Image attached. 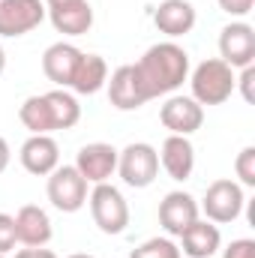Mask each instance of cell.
I'll use <instances>...</instances> for the list:
<instances>
[{
    "label": "cell",
    "instance_id": "25",
    "mask_svg": "<svg viewBox=\"0 0 255 258\" xmlns=\"http://www.w3.org/2000/svg\"><path fill=\"white\" fill-rule=\"evenodd\" d=\"M15 243H18V234H15V216L0 213V255L12 252Z\"/></svg>",
    "mask_w": 255,
    "mask_h": 258
},
{
    "label": "cell",
    "instance_id": "7",
    "mask_svg": "<svg viewBox=\"0 0 255 258\" xmlns=\"http://www.w3.org/2000/svg\"><path fill=\"white\" fill-rule=\"evenodd\" d=\"M45 21L42 0H0V36H24Z\"/></svg>",
    "mask_w": 255,
    "mask_h": 258
},
{
    "label": "cell",
    "instance_id": "1",
    "mask_svg": "<svg viewBox=\"0 0 255 258\" xmlns=\"http://www.w3.org/2000/svg\"><path fill=\"white\" fill-rule=\"evenodd\" d=\"M135 72L141 78L147 99L168 96L177 87H183V81L189 78V54L177 42H156L141 54Z\"/></svg>",
    "mask_w": 255,
    "mask_h": 258
},
{
    "label": "cell",
    "instance_id": "23",
    "mask_svg": "<svg viewBox=\"0 0 255 258\" xmlns=\"http://www.w3.org/2000/svg\"><path fill=\"white\" fill-rule=\"evenodd\" d=\"M129 258H180V249L171 237H150L132 249Z\"/></svg>",
    "mask_w": 255,
    "mask_h": 258
},
{
    "label": "cell",
    "instance_id": "26",
    "mask_svg": "<svg viewBox=\"0 0 255 258\" xmlns=\"http://www.w3.org/2000/svg\"><path fill=\"white\" fill-rule=\"evenodd\" d=\"M234 87H240V96L246 102H255V63L243 66L240 75H234Z\"/></svg>",
    "mask_w": 255,
    "mask_h": 258
},
{
    "label": "cell",
    "instance_id": "5",
    "mask_svg": "<svg viewBox=\"0 0 255 258\" xmlns=\"http://www.w3.org/2000/svg\"><path fill=\"white\" fill-rule=\"evenodd\" d=\"M243 207H246L243 186L234 183V180H228V177H222V180H213V183L207 186V192L201 198V207H198V210H204L207 222L228 225V222H234V219L243 213Z\"/></svg>",
    "mask_w": 255,
    "mask_h": 258
},
{
    "label": "cell",
    "instance_id": "2",
    "mask_svg": "<svg viewBox=\"0 0 255 258\" xmlns=\"http://www.w3.org/2000/svg\"><path fill=\"white\" fill-rule=\"evenodd\" d=\"M189 87H192V99L201 108L204 105H222L234 93V69L225 60H219V57L201 60L192 69Z\"/></svg>",
    "mask_w": 255,
    "mask_h": 258
},
{
    "label": "cell",
    "instance_id": "34",
    "mask_svg": "<svg viewBox=\"0 0 255 258\" xmlns=\"http://www.w3.org/2000/svg\"><path fill=\"white\" fill-rule=\"evenodd\" d=\"M0 258H6V255H0Z\"/></svg>",
    "mask_w": 255,
    "mask_h": 258
},
{
    "label": "cell",
    "instance_id": "4",
    "mask_svg": "<svg viewBox=\"0 0 255 258\" xmlns=\"http://www.w3.org/2000/svg\"><path fill=\"white\" fill-rule=\"evenodd\" d=\"M117 171L123 183L132 189H144L159 174V153L147 141H132L123 150H117Z\"/></svg>",
    "mask_w": 255,
    "mask_h": 258
},
{
    "label": "cell",
    "instance_id": "6",
    "mask_svg": "<svg viewBox=\"0 0 255 258\" xmlns=\"http://www.w3.org/2000/svg\"><path fill=\"white\" fill-rule=\"evenodd\" d=\"M48 201L60 213H75L87 204V180L75 165H57L48 174Z\"/></svg>",
    "mask_w": 255,
    "mask_h": 258
},
{
    "label": "cell",
    "instance_id": "11",
    "mask_svg": "<svg viewBox=\"0 0 255 258\" xmlns=\"http://www.w3.org/2000/svg\"><path fill=\"white\" fill-rule=\"evenodd\" d=\"M105 84H108V99L117 111H138L144 102H150L141 87V78L135 72V63L117 66L111 72V81H105Z\"/></svg>",
    "mask_w": 255,
    "mask_h": 258
},
{
    "label": "cell",
    "instance_id": "22",
    "mask_svg": "<svg viewBox=\"0 0 255 258\" xmlns=\"http://www.w3.org/2000/svg\"><path fill=\"white\" fill-rule=\"evenodd\" d=\"M45 102H48L54 129H72L81 120V105H78V99H75L72 93H66L63 87L48 90V93H45Z\"/></svg>",
    "mask_w": 255,
    "mask_h": 258
},
{
    "label": "cell",
    "instance_id": "18",
    "mask_svg": "<svg viewBox=\"0 0 255 258\" xmlns=\"http://www.w3.org/2000/svg\"><path fill=\"white\" fill-rule=\"evenodd\" d=\"M219 243H222V234L213 222L207 219H195L189 228L180 234V255L186 258H213L219 252Z\"/></svg>",
    "mask_w": 255,
    "mask_h": 258
},
{
    "label": "cell",
    "instance_id": "31",
    "mask_svg": "<svg viewBox=\"0 0 255 258\" xmlns=\"http://www.w3.org/2000/svg\"><path fill=\"white\" fill-rule=\"evenodd\" d=\"M45 9H60V6H69V3H78V0H42Z\"/></svg>",
    "mask_w": 255,
    "mask_h": 258
},
{
    "label": "cell",
    "instance_id": "16",
    "mask_svg": "<svg viewBox=\"0 0 255 258\" xmlns=\"http://www.w3.org/2000/svg\"><path fill=\"white\" fill-rule=\"evenodd\" d=\"M195 6L189 0H162L153 12V24L159 27V33L177 39V36H186L192 27H195Z\"/></svg>",
    "mask_w": 255,
    "mask_h": 258
},
{
    "label": "cell",
    "instance_id": "24",
    "mask_svg": "<svg viewBox=\"0 0 255 258\" xmlns=\"http://www.w3.org/2000/svg\"><path fill=\"white\" fill-rule=\"evenodd\" d=\"M234 174L240 177L243 186H255V147H243L234 159Z\"/></svg>",
    "mask_w": 255,
    "mask_h": 258
},
{
    "label": "cell",
    "instance_id": "28",
    "mask_svg": "<svg viewBox=\"0 0 255 258\" xmlns=\"http://www.w3.org/2000/svg\"><path fill=\"white\" fill-rule=\"evenodd\" d=\"M219 3V9L222 12H228V15H234V18H243V15H249L255 6V0H216Z\"/></svg>",
    "mask_w": 255,
    "mask_h": 258
},
{
    "label": "cell",
    "instance_id": "29",
    "mask_svg": "<svg viewBox=\"0 0 255 258\" xmlns=\"http://www.w3.org/2000/svg\"><path fill=\"white\" fill-rule=\"evenodd\" d=\"M15 258H57V255L51 249H45V246H27V249L15 252Z\"/></svg>",
    "mask_w": 255,
    "mask_h": 258
},
{
    "label": "cell",
    "instance_id": "3",
    "mask_svg": "<svg viewBox=\"0 0 255 258\" xmlns=\"http://www.w3.org/2000/svg\"><path fill=\"white\" fill-rule=\"evenodd\" d=\"M90 216L102 234H123L129 225V204L123 192L111 183H96L93 192L87 195Z\"/></svg>",
    "mask_w": 255,
    "mask_h": 258
},
{
    "label": "cell",
    "instance_id": "9",
    "mask_svg": "<svg viewBox=\"0 0 255 258\" xmlns=\"http://www.w3.org/2000/svg\"><path fill=\"white\" fill-rule=\"evenodd\" d=\"M75 168L87 183H108V177L117 171V150L105 141L84 144L75 156Z\"/></svg>",
    "mask_w": 255,
    "mask_h": 258
},
{
    "label": "cell",
    "instance_id": "13",
    "mask_svg": "<svg viewBox=\"0 0 255 258\" xmlns=\"http://www.w3.org/2000/svg\"><path fill=\"white\" fill-rule=\"evenodd\" d=\"M21 165L24 171L36 174V177H48L57 165H60V147L51 135H30L21 144Z\"/></svg>",
    "mask_w": 255,
    "mask_h": 258
},
{
    "label": "cell",
    "instance_id": "8",
    "mask_svg": "<svg viewBox=\"0 0 255 258\" xmlns=\"http://www.w3.org/2000/svg\"><path fill=\"white\" fill-rule=\"evenodd\" d=\"M219 60L231 69H243L255 63V30L246 21H231L219 33Z\"/></svg>",
    "mask_w": 255,
    "mask_h": 258
},
{
    "label": "cell",
    "instance_id": "27",
    "mask_svg": "<svg viewBox=\"0 0 255 258\" xmlns=\"http://www.w3.org/2000/svg\"><path fill=\"white\" fill-rule=\"evenodd\" d=\"M222 258H255V240H249V237L231 240V243L225 246Z\"/></svg>",
    "mask_w": 255,
    "mask_h": 258
},
{
    "label": "cell",
    "instance_id": "33",
    "mask_svg": "<svg viewBox=\"0 0 255 258\" xmlns=\"http://www.w3.org/2000/svg\"><path fill=\"white\" fill-rule=\"evenodd\" d=\"M69 258H93V255H81V252H78V255H69Z\"/></svg>",
    "mask_w": 255,
    "mask_h": 258
},
{
    "label": "cell",
    "instance_id": "10",
    "mask_svg": "<svg viewBox=\"0 0 255 258\" xmlns=\"http://www.w3.org/2000/svg\"><path fill=\"white\" fill-rule=\"evenodd\" d=\"M159 120L171 135H186L198 132L204 123V108L192 96H168L165 105L159 108Z\"/></svg>",
    "mask_w": 255,
    "mask_h": 258
},
{
    "label": "cell",
    "instance_id": "21",
    "mask_svg": "<svg viewBox=\"0 0 255 258\" xmlns=\"http://www.w3.org/2000/svg\"><path fill=\"white\" fill-rule=\"evenodd\" d=\"M18 120L24 123V129H30V135H51L54 123H51V111L45 102V93L27 96L18 108Z\"/></svg>",
    "mask_w": 255,
    "mask_h": 258
},
{
    "label": "cell",
    "instance_id": "19",
    "mask_svg": "<svg viewBox=\"0 0 255 258\" xmlns=\"http://www.w3.org/2000/svg\"><path fill=\"white\" fill-rule=\"evenodd\" d=\"M48 18H51L57 33H63V36H84L93 27V6L87 0H78V3L60 6V9H48Z\"/></svg>",
    "mask_w": 255,
    "mask_h": 258
},
{
    "label": "cell",
    "instance_id": "12",
    "mask_svg": "<svg viewBox=\"0 0 255 258\" xmlns=\"http://www.w3.org/2000/svg\"><path fill=\"white\" fill-rule=\"evenodd\" d=\"M198 201L189 192H168L159 201V225L171 234V237H180L192 222L198 219Z\"/></svg>",
    "mask_w": 255,
    "mask_h": 258
},
{
    "label": "cell",
    "instance_id": "30",
    "mask_svg": "<svg viewBox=\"0 0 255 258\" xmlns=\"http://www.w3.org/2000/svg\"><path fill=\"white\" fill-rule=\"evenodd\" d=\"M9 159H12V150H9V144H6V138L0 135V174L9 168Z\"/></svg>",
    "mask_w": 255,
    "mask_h": 258
},
{
    "label": "cell",
    "instance_id": "20",
    "mask_svg": "<svg viewBox=\"0 0 255 258\" xmlns=\"http://www.w3.org/2000/svg\"><path fill=\"white\" fill-rule=\"evenodd\" d=\"M105 81H108V63L99 54H81L69 87L81 96H90V93H99L105 87Z\"/></svg>",
    "mask_w": 255,
    "mask_h": 258
},
{
    "label": "cell",
    "instance_id": "15",
    "mask_svg": "<svg viewBox=\"0 0 255 258\" xmlns=\"http://www.w3.org/2000/svg\"><path fill=\"white\" fill-rule=\"evenodd\" d=\"M84 51H78L72 42H54L45 48L42 54V72L48 81H54L57 87H69L72 84V75L78 69V60H81Z\"/></svg>",
    "mask_w": 255,
    "mask_h": 258
},
{
    "label": "cell",
    "instance_id": "14",
    "mask_svg": "<svg viewBox=\"0 0 255 258\" xmlns=\"http://www.w3.org/2000/svg\"><path fill=\"white\" fill-rule=\"evenodd\" d=\"M159 153V165L165 168V174L177 183L189 180L192 177V168H195V147L186 135H168L162 141V150Z\"/></svg>",
    "mask_w": 255,
    "mask_h": 258
},
{
    "label": "cell",
    "instance_id": "17",
    "mask_svg": "<svg viewBox=\"0 0 255 258\" xmlns=\"http://www.w3.org/2000/svg\"><path fill=\"white\" fill-rule=\"evenodd\" d=\"M15 234H18V243H24V246H48V240H51L48 213L36 204H24L15 213Z\"/></svg>",
    "mask_w": 255,
    "mask_h": 258
},
{
    "label": "cell",
    "instance_id": "32",
    "mask_svg": "<svg viewBox=\"0 0 255 258\" xmlns=\"http://www.w3.org/2000/svg\"><path fill=\"white\" fill-rule=\"evenodd\" d=\"M3 69H6V51L0 48V75H3Z\"/></svg>",
    "mask_w": 255,
    "mask_h": 258
}]
</instances>
